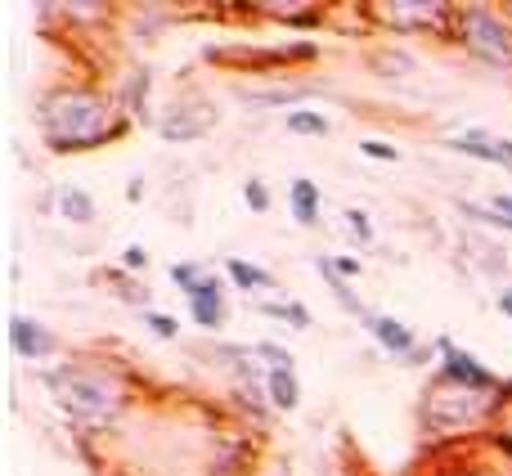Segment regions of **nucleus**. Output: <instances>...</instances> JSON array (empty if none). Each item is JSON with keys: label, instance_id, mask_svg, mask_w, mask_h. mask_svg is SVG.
Wrapping results in <instances>:
<instances>
[{"label": "nucleus", "instance_id": "f257e3e1", "mask_svg": "<svg viewBox=\"0 0 512 476\" xmlns=\"http://www.w3.org/2000/svg\"><path fill=\"white\" fill-rule=\"evenodd\" d=\"M126 131V113L86 86H59L41 99V140L50 153H90Z\"/></svg>", "mask_w": 512, "mask_h": 476}, {"label": "nucleus", "instance_id": "f03ea898", "mask_svg": "<svg viewBox=\"0 0 512 476\" xmlns=\"http://www.w3.org/2000/svg\"><path fill=\"white\" fill-rule=\"evenodd\" d=\"M36 378L50 387L54 405L68 418L90 427H104L131 405V391L122 387V378L108 369H90V364H59V369H41Z\"/></svg>", "mask_w": 512, "mask_h": 476}, {"label": "nucleus", "instance_id": "7ed1b4c3", "mask_svg": "<svg viewBox=\"0 0 512 476\" xmlns=\"http://www.w3.org/2000/svg\"><path fill=\"white\" fill-rule=\"evenodd\" d=\"M454 41L490 68H512V23L495 9H454Z\"/></svg>", "mask_w": 512, "mask_h": 476}, {"label": "nucleus", "instance_id": "20e7f679", "mask_svg": "<svg viewBox=\"0 0 512 476\" xmlns=\"http://www.w3.org/2000/svg\"><path fill=\"white\" fill-rule=\"evenodd\" d=\"M495 405L490 391H468L459 382H436V391L423 396V418L432 427H445V432H459V427H472L486 418V409Z\"/></svg>", "mask_w": 512, "mask_h": 476}, {"label": "nucleus", "instance_id": "39448f33", "mask_svg": "<svg viewBox=\"0 0 512 476\" xmlns=\"http://www.w3.org/2000/svg\"><path fill=\"white\" fill-rule=\"evenodd\" d=\"M373 18L396 32H432V27L454 23V9L441 0H396V5H378Z\"/></svg>", "mask_w": 512, "mask_h": 476}, {"label": "nucleus", "instance_id": "423d86ee", "mask_svg": "<svg viewBox=\"0 0 512 476\" xmlns=\"http://www.w3.org/2000/svg\"><path fill=\"white\" fill-rule=\"evenodd\" d=\"M436 346H441V378L445 382H459V387H468V391H490V396L499 391V378L477 360V355L459 351V346L445 342V337Z\"/></svg>", "mask_w": 512, "mask_h": 476}, {"label": "nucleus", "instance_id": "0eeeda50", "mask_svg": "<svg viewBox=\"0 0 512 476\" xmlns=\"http://www.w3.org/2000/svg\"><path fill=\"white\" fill-rule=\"evenodd\" d=\"M9 346H14L23 360H50L54 351H59V337L50 333L45 324H36V319H23V315H14L9 319Z\"/></svg>", "mask_w": 512, "mask_h": 476}, {"label": "nucleus", "instance_id": "6e6552de", "mask_svg": "<svg viewBox=\"0 0 512 476\" xmlns=\"http://www.w3.org/2000/svg\"><path fill=\"white\" fill-rule=\"evenodd\" d=\"M189 315H194V324L207 328V333L225 328V288L216 274H203V283L189 292Z\"/></svg>", "mask_w": 512, "mask_h": 476}, {"label": "nucleus", "instance_id": "1a4fd4ad", "mask_svg": "<svg viewBox=\"0 0 512 476\" xmlns=\"http://www.w3.org/2000/svg\"><path fill=\"white\" fill-rule=\"evenodd\" d=\"M445 149L463 153V158H477V162H495V167H512V140H495V135H486V131L450 135Z\"/></svg>", "mask_w": 512, "mask_h": 476}, {"label": "nucleus", "instance_id": "9d476101", "mask_svg": "<svg viewBox=\"0 0 512 476\" xmlns=\"http://www.w3.org/2000/svg\"><path fill=\"white\" fill-rule=\"evenodd\" d=\"M369 324V333L378 337V346L382 351H391L396 360H409V355H418V337H414V328L405 324V319H391V315H369L364 319Z\"/></svg>", "mask_w": 512, "mask_h": 476}, {"label": "nucleus", "instance_id": "9b49d317", "mask_svg": "<svg viewBox=\"0 0 512 476\" xmlns=\"http://www.w3.org/2000/svg\"><path fill=\"white\" fill-rule=\"evenodd\" d=\"M319 207H324V194H319L315 180H292L288 185V212L297 225H319Z\"/></svg>", "mask_w": 512, "mask_h": 476}, {"label": "nucleus", "instance_id": "f8f14e48", "mask_svg": "<svg viewBox=\"0 0 512 476\" xmlns=\"http://www.w3.org/2000/svg\"><path fill=\"white\" fill-rule=\"evenodd\" d=\"M54 207L68 225H95V198L86 194L81 185H59L54 189Z\"/></svg>", "mask_w": 512, "mask_h": 476}, {"label": "nucleus", "instance_id": "ddd939ff", "mask_svg": "<svg viewBox=\"0 0 512 476\" xmlns=\"http://www.w3.org/2000/svg\"><path fill=\"white\" fill-rule=\"evenodd\" d=\"M265 396H270L274 409H283V414H292V409L301 405V382L292 369H265Z\"/></svg>", "mask_w": 512, "mask_h": 476}, {"label": "nucleus", "instance_id": "4468645a", "mask_svg": "<svg viewBox=\"0 0 512 476\" xmlns=\"http://www.w3.org/2000/svg\"><path fill=\"white\" fill-rule=\"evenodd\" d=\"M459 212L468 216V221H481V225H490V230L512 234V194H495L486 207H477V203H459Z\"/></svg>", "mask_w": 512, "mask_h": 476}, {"label": "nucleus", "instance_id": "2eb2a0df", "mask_svg": "<svg viewBox=\"0 0 512 476\" xmlns=\"http://www.w3.org/2000/svg\"><path fill=\"white\" fill-rule=\"evenodd\" d=\"M283 126H288V135H310V140H324V135L333 131V122H328L324 113H315V108H288Z\"/></svg>", "mask_w": 512, "mask_h": 476}, {"label": "nucleus", "instance_id": "dca6fc26", "mask_svg": "<svg viewBox=\"0 0 512 476\" xmlns=\"http://www.w3.org/2000/svg\"><path fill=\"white\" fill-rule=\"evenodd\" d=\"M225 274H230V279L239 283L243 292H252V288L256 292H270L274 288V274H265L261 265H248L243 256H230V261H225Z\"/></svg>", "mask_w": 512, "mask_h": 476}, {"label": "nucleus", "instance_id": "f3484780", "mask_svg": "<svg viewBox=\"0 0 512 476\" xmlns=\"http://www.w3.org/2000/svg\"><path fill=\"white\" fill-rule=\"evenodd\" d=\"M256 315L288 319L292 328H310V310L301 306V301H256Z\"/></svg>", "mask_w": 512, "mask_h": 476}, {"label": "nucleus", "instance_id": "a211bd4d", "mask_svg": "<svg viewBox=\"0 0 512 476\" xmlns=\"http://www.w3.org/2000/svg\"><path fill=\"white\" fill-rule=\"evenodd\" d=\"M140 319H144V328H149L153 337H162V342H176L180 337V324L171 315H162V310H140Z\"/></svg>", "mask_w": 512, "mask_h": 476}, {"label": "nucleus", "instance_id": "6ab92c4d", "mask_svg": "<svg viewBox=\"0 0 512 476\" xmlns=\"http://www.w3.org/2000/svg\"><path fill=\"white\" fill-rule=\"evenodd\" d=\"M342 221H346V234H351L360 247L373 243V221H369V212H360V207H346Z\"/></svg>", "mask_w": 512, "mask_h": 476}, {"label": "nucleus", "instance_id": "aec40b11", "mask_svg": "<svg viewBox=\"0 0 512 476\" xmlns=\"http://www.w3.org/2000/svg\"><path fill=\"white\" fill-rule=\"evenodd\" d=\"M171 279H176V283H180V292L189 297V292H194L198 283H203V270H198L194 261H176V265H171Z\"/></svg>", "mask_w": 512, "mask_h": 476}, {"label": "nucleus", "instance_id": "412c9836", "mask_svg": "<svg viewBox=\"0 0 512 476\" xmlns=\"http://www.w3.org/2000/svg\"><path fill=\"white\" fill-rule=\"evenodd\" d=\"M243 203H248L252 207V212H270V189H265V180H248V185H243Z\"/></svg>", "mask_w": 512, "mask_h": 476}, {"label": "nucleus", "instance_id": "4be33fe9", "mask_svg": "<svg viewBox=\"0 0 512 476\" xmlns=\"http://www.w3.org/2000/svg\"><path fill=\"white\" fill-rule=\"evenodd\" d=\"M360 153L373 158V162H400V149L387 144V140H360Z\"/></svg>", "mask_w": 512, "mask_h": 476}, {"label": "nucleus", "instance_id": "5701e85b", "mask_svg": "<svg viewBox=\"0 0 512 476\" xmlns=\"http://www.w3.org/2000/svg\"><path fill=\"white\" fill-rule=\"evenodd\" d=\"M144 104H149V72H135V81H131V113L144 117Z\"/></svg>", "mask_w": 512, "mask_h": 476}, {"label": "nucleus", "instance_id": "b1692460", "mask_svg": "<svg viewBox=\"0 0 512 476\" xmlns=\"http://www.w3.org/2000/svg\"><path fill=\"white\" fill-rule=\"evenodd\" d=\"M122 270H131V274H140V270H149V252H144L140 243H131L122 252Z\"/></svg>", "mask_w": 512, "mask_h": 476}, {"label": "nucleus", "instance_id": "393cba45", "mask_svg": "<svg viewBox=\"0 0 512 476\" xmlns=\"http://www.w3.org/2000/svg\"><path fill=\"white\" fill-rule=\"evenodd\" d=\"M328 265H333V274L337 279H360V261H355V256H328Z\"/></svg>", "mask_w": 512, "mask_h": 476}, {"label": "nucleus", "instance_id": "a878e982", "mask_svg": "<svg viewBox=\"0 0 512 476\" xmlns=\"http://www.w3.org/2000/svg\"><path fill=\"white\" fill-rule=\"evenodd\" d=\"M495 306L504 310V319H512V288H504V292H499V301H495Z\"/></svg>", "mask_w": 512, "mask_h": 476}]
</instances>
